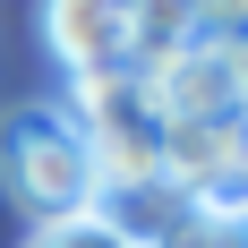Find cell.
<instances>
[{
	"instance_id": "3",
	"label": "cell",
	"mask_w": 248,
	"mask_h": 248,
	"mask_svg": "<svg viewBox=\"0 0 248 248\" xmlns=\"http://www.w3.org/2000/svg\"><path fill=\"white\" fill-rule=\"evenodd\" d=\"M137 17L146 9H111V0H60L43 9V43L69 69V86L86 77H137Z\"/></svg>"
},
{
	"instance_id": "2",
	"label": "cell",
	"mask_w": 248,
	"mask_h": 248,
	"mask_svg": "<svg viewBox=\"0 0 248 248\" xmlns=\"http://www.w3.org/2000/svg\"><path fill=\"white\" fill-rule=\"evenodd\" d=\"M0 180L9 197L34 214V223H69V214H94V171H86V146L77 128L51 111V103H26L0 120Z\"/></svg>"
},
{
	"instance_id": "4",
	"label": "cell",
	"mask_w": 248,
	"mask_h": 248,
	"mask_svg": "<svg viewBox=\"0 0 248 248\" xmlns=\"http://www.w3.org/2000/svg\"><path fill=\"white\" fill-rule=\"evenodd\" d=\"M26 248H137L128 231H111L103 214H69V223H34Z\"/></svg>"
},
{
	"instance_id": "1",
	"label": "cell",
	"mask_w": 248,
	"mask_h": 248,
	"mask_svg": "<svg viewBox=\"0 0 248 248\" xmlns=\"http://www.w3.org/2000/svg\"><path fill=\"white\" fill-rule=\"evenodd\" d=\"M60 120L86 146L94 205L103 197H137V188L163 180V120H154V103H146L137 77H86V86H69V111Z\"/></svg>"
}]
</instances>
